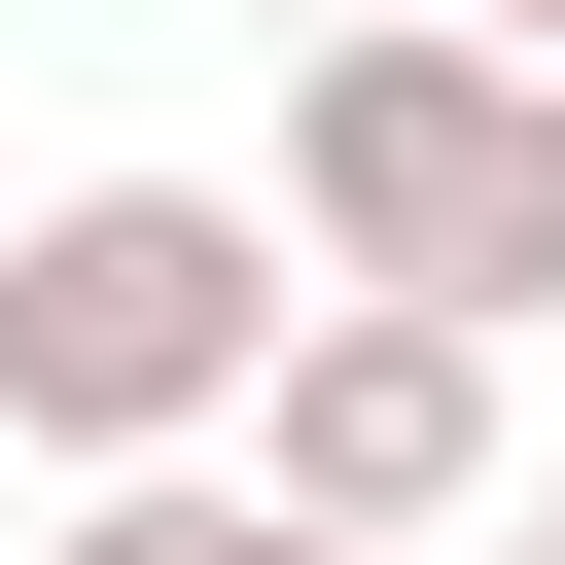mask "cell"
I'll list each match as a JSON object with an SVG mask.
<instances>
[{
  "label": "cell",
  "mask_w": 565,
  "mask_h": 565,
  "mask_svg": "<svg viewBox=\"0 0 565 565\" xmlns=\"http://www.w3.org/2000/svg\"><path fill=\"white\" fill-rule=\"evenodd\" d=\"M247 35H318V0H247Z\"/></svg>",
  "instance_id": "obj_7"
},
{
  "label": "cell",
  "mask_w": 565,
  "mask_h": 565,
  "mask_svg": "<svg viewBox=\"0 0 565 565\" xmlns=\"http://www.w3.org/2000/svg\"><path fill=\"white\" fill-rule=\"evenodd\" d=\"M282 212L247 177H35L0 212V459H177V424H247V353H282Z\"/></svg>",
  "instance_id": "obj_2"
},
{
  "label": "cell",
  "mask_w": 565,
  "mask_h": 565,
  "mask_svg": "<svg viewBox=\"0 0 565 565\" xmlns=\"http://www.w3.org/2000/svg\"><path fill=\"white\" fill-rule=\"evenodd\" d=\"M494 565H565V494H530V530H494Z\"/></svg>",
  "instance_id": "obj_5"
},
{
  "label": "cell",
  "mask_w": 565,
  "mask_h": 565,
  "mask_svg": "<svg viewBox=\"0 0 565 565\" xmlns=\"http://www.w3.org/2000/svg\"><path fill=\"white\" fill-rule=\"evenodd\" d=\"M35 565H388V530H318L247 424H177V459H71V530H35Z\"/></svg>",
  "instance_id": "obj_4"
},
{
  "label": "cell",
  "mask_w": 565,
  "mask_h": 565,
  "mask_svg": "<svg viewBox=\"0 0 565 565\" xmlns=\"http://www.w3.org/2000/svg\"><path fill=\"white\" fill-rule=\"evenodd\" d=\"M282 247L424 318H565V71L494 0H318L282 35Z\"/></svg>",
  "instance_id": "obj_1"
},
{
  "label": "cell",
  "mask_w": 565,
  "mask_h": 565,
  "mask_svg": "<svg viewBox=\"0 0 565 565\" xmlns=\"http://www.w3.org/2000/svg\"><path fill=\"white\" fill-rule=\"evenodd\" d=\"M247 459L318 494V530H494V318H424V282H282V353H247Z\"/></svg>",
  "instance_id": "obj_3"
},
{
  "label": "cell",
  "mask_w": 565,
  "mask_h": 565,
  "mask_svg": "<svg viewBox=\"0 0 565 565\" xmlns=\"http://www.w3.org/2000/svg\"><path fill=\"white\" fill-rule=\"evenodd\" d=\"M494 35H530V71H565V0H494Z\"/></svg>",
  "instance_id": "obj_6"
}]
</instances>
